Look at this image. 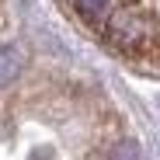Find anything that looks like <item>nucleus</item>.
<instances>
[{
	"label": "nucleus",
	"mask_w": 160,
	"mask_h": 160,
	"mask_svg": "<svg viewBox=\"0 0 160 160\" xmlns=\"http://www.w3.org/2000/svg\"><path fill=\"white\" fill-rule=\"evenodd\" d=\"M70 4H73V11L87 24H94V28H104V21L115 11V0H70Z\"/></svg>",
	"instance_id": "obj_1"
},
{
	"label": "nucleus",
	"mask_w": 160,
	"mask_h": 160,
	"mask_svg": "<svg viewBox=\"0 0 160 160\" xmlns=\"http://www.w3.org/2000/svg\"><path fill=\"white\" fill-rule=\"evenodd\" d=\"M18 73H21V52H18L14 45L0 49V87H4V84H11Z\"/></svg>",
	"instance_id": "obj_2"
}]
</instances>
